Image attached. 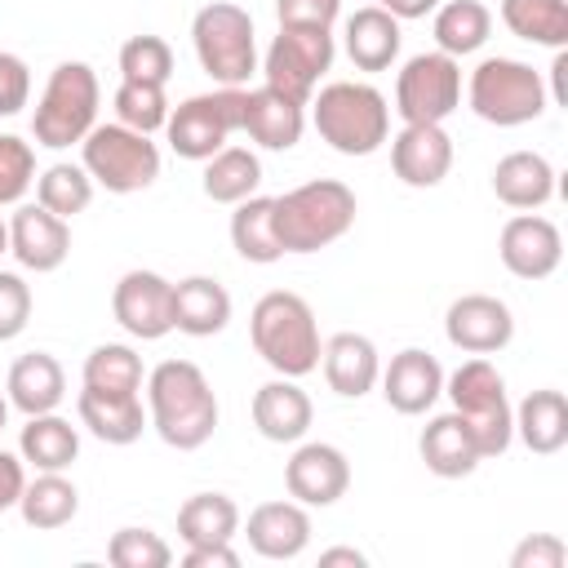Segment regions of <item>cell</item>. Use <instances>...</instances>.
Here are the masks:
<instances>
[{
  "label": "cell",
  "instance_id": "obj_1",
  "mask_svg": "<svg viewBox=\"0 0 568 568\" xmlns=\"http://www.w3.org/2000/svg\"><path fill=\"white\" fill-rule=\"evenodd\" d=\"M146 422L178 453L204 448L217 430V395H213L204 368L191 359L155 364L146 377Z\"/></svg>",
  "mask_w": 568,
  "mask_h": 568
},
{
  "label": "cell",
  "instance_id": "obj_2",
  "mask_svg": "<svg viewBox=\"0 0 568 568\" xmlns=\"http://www.w3.org/2000/svg\"><path fill=\"white\" fill-rule=\"evenodd\" d=\"M248 337H253V351L280 377H306L320 368L324 342H320L315 311L302 293H288V288L262 293L253 315H248Z\"/></svg>",
  "mask_w": 568,
  "mask_h": 568
},
{
  "label": "cell",
  "instance_id": "obj_3",
  "mask_svg": "<svg viewBox=\"0 0 568 568\" xmlns=\"http://www.w3.org/2000/svg\"><path fill=\"white\" fill-rule=\"evenodd\" d=\"M355 191L337 178L302 182L284 195H275V235L284 253H320L337 244L355 226Z\"/></svg>",
  "mask_w": 568,
  "mask_h": 568
},
{
  "label": "cell",
  "instance_id": "obj_4",
  "mask_svg": "<svg viewBox=\"0 0 568 568\" xmlns=\"http://www.w3.org/2000/svg\"><path fill=\"white\" fill-rule=\"evenodd\" d=\"M311 124L337 155H373L390 133V106L373 84L333 80L311 93Z\"/></svg>",
  "mask_w": 568,
  "mask_h": 568
},
{
  "label": "cell",
  "instance_id": "obj_5",
  "mask_svg": "<svg viewBox=\"0 0 568 568\" xmlns=\"http://www.w3.org/2000/svg\"><path fill=\"white\" fill-rule=\"evenodd\" d=\"M444 395L453 399V413L466 422L479 457H501L515 439V408L506 399V377L488 364V355H470L444 377Z\"/></svg>",
  "mask_w": 568,
  "mask_h": 568
},
{
  "label": "cell",
  "instance_id": "obj_6",
  "mask_svg": "<svg viewBox=\"0 0 568 568\" xmlns=\"http://www.w3.org/2000/svg\"><path fill=\"white\" fill-rule=\"evenodd\" d=\"M98 102H102V89H98V75L89 62H58L44 80V93L36 102V115H31V133L40 146H71V142H84V133L98 124Z\"/></svg>",
  "mask_w": 568,
  "mask_h": 568
},
{
  "label": "cell",
  "instance_id": "obj_7",
  "mask_svg": "<svg viewBox=\"0 0 568 568\" xmlns=\"http://www.w3.org/2000/svg\"><path fill=\"white\" fill-rule=\"evenodd\" d=\"M466 102L484 124L515 129L546 111V80L519 58H484L470 71Z\"/></svg>",
  "mask_w": 568,
  "mask_h": 568
},
{
  "label": "cell",
  "instance_id": "obj_8",
  "mask_svg": "<svg viewBox=\"0 0 568 568\" xmlns=\"http://www.w3.org/2000/svg\"><path fill=\"white\" fill-rule=\"evenodd\" d=\"M80 164L89 169L93 186H106L111 195H133L160 178V146L120 120L93 124L80 142Z\"/></svg>",
  "mask_w": 568,
  "mask_h": 568
},
{
  "label": "cell",
  "instance_id": "obj_9",
  "mask_svg": "<svg viewBox=\"0 0 568 568\" xmlns=\"http://www.w3.org/2000/svg\"><path fill=\"white\" fill-rule=\"evenodd\" d=\"M191 44H195L200 67L222 89H240L257 71L253 18H248V9H240L231 0H213L191 18Z\"/></svg>",
  "mask_w": 568,
  "mask_h": 568
},
{
  "label": "cell",
  "instance_id": "obj_10",
  "mask_svg": "<svg viewBox=\"0 0 568 568\" xmlns=\"http://www.w3.org/2000/svg\"><path fill=\"white\" fill-rule=\"evenodd\" d=\"M240 124H244V89H217V93H195L178 102L164 120V133L182 160L204 164L226 146L231 133H240Z\"/></svg>",
  "mask_w": 568,
  "mask_h": 568
},
{
  "label": "cell",
  "instance_id": "obj_11",
  "mask_svg": "<svg viewBox=\"0 0 568 568\" xmlns=\"http://www.w3.org/2000/svg\"><path fill=\"white\" fill-rule=\"evenodd\" d=\"M462 106V67L457 58L430 49L399 67L395 75V111L404 124H444Z\"/></svg>",
  "mask_w": 568,
  "mask_h": 568
},
{
  "label": "cell",
  "instance_id": "obj_12",
  "mask_svg": "<svg viewBox=\"0 0 568 568\" xmlns=\"http://www.w3.org/2000/svg\"><path fill=\"white\" fill-rule=\"evenodd\" d=\"M333 31L320 27H280V36L271 40L266 58H262V84H271L275 93L293 98V102H311L320 75L333 67Z\"/></svg>",
  "mask_w": 568,
  "mask_h": 568
},
{
  "label": "cell",
  "instance_id": "obj_13",
  "mask_svg": "<svg viewBox=\"0 0 568 568\" xmlns=\"http://www.w3.org/2000/svg\"><path fill=\"white\" fill-rule=\"evenodd\" d=\"M115 324L138 342H160L173 333V280L160 271H124L111 288Z\"/></svg>",
  "mask_w": 568,
  "mask_h": 568
},
{
  "label": "cell",
  "instance_id": "obj_14",
  "mask_svg": "<svg viewBox=\"0 0 568 568\" xmlns=\"http://www.w3.org/2000/svg\"><path fill=\"white\" fill-rule=\"evenodd\" d=\"M497 253H501V266L515 275V280H546L559 271L564 262V235L550 217L541 213H515L501 235H497Z\"/></svg>",
  "mask_w": 568,
  "mask_h": 568
},
{
  "label": "cell",
  "instance_id": "obj_15",
  "mask_svg": "<svg viewBox=\"0 0 568 568\" xmlns=\"http://www.w3.org/2000/svg\"><path fill=\"white\" fill-rule=\"evenodd\" d=\"M444 333L466 355H497L515 337V315L493 293H462L444 315Z\"/></svg>",
  "mask_w": 568,
  "mask_h": 568
},
{
  "label": "cell",
  "instance_id": "obj_16",
  "mask_svg": "<svg viewBox=\"0 0 568 568\" xmlns=\"http://www.w3.org/2000/svg\"><path fill=\"white\" fill-rule=\"evenodd\" d=\"M284 488L302 506H333L351 488V462L337 444H297V453L284 462Z\"/></svg>",
  "mask_w": 568,
  "mask_h": 568
},
{
  "label": "cell",
  "instance_id": "obj_17",
  "mask_svg": "<svg viewBox=\"0 0 568 568\" xmlns=\"http://www.w3.org/2000/svg\"><path fill=\"white\" fill-rule=\"evenodd\" d=\"M9 253L18 257V266L49 275L67 262L71 253V226L67 217L49 213L44 204H18L9 217Z\"/></svg>",
  "mask_w": 568,
  "mask_h": 568
},
{
  "label": "cell",
  "instance_id": "obj_18",
  "mask_svg": "<svg viewBox=\"0 0 568 568\" xmlns=\"http://www.w3.org/2000/svg\"><path fill=\"white\" fill-rule=\"evenodd\" d=\"M390 169L404 186L430 191L453 169V138L444 133V124H404L390 138Z\"/></svg>",
  "mask_w": 568,
  "mask_h": 568
},
{
  "label": "cell",
  "instance_id": "obj_19",
  "mask_svg": "<svg viewBox=\"0 0 568 568\" xmlns=\"http://www.w3.org/2000/svg\"><path fill=\"white\" fill-rule=\"evenodd\" d=\"M382 395L395 413L404 417H422L426 408H435V399L444 395V368L430 351L408 346L399 355H390V364L382 368Z\"/></svg>",
  "mask_w": 568,
  "mask_h": 568
},
{
  "label": "cell",
  "instance_id": "obj_20",
  "mask_svg": "<svg viewBox=\"0 0 568 568\" xmlns=\"http://www.w3.org/2000/svg\"><path fill=\"white\" fill-rule=\"evenodd\" d=\"M248 413H253L257 435L271 439V444H297L311 430V417H315L311 395L297 386V377H280V373H275V382L253 390Z\"/></svg>",
  "mask_w": 568,
  "mask_h": 568
},
{
  "label": "cell",
  "instance_id": "obj_21",
  "mask_svg": "<svg viewBox=\"0 0 568 568\" xmlns=\"http://www.w3.org/2000/svg\"><path fill=\"white\" fill-rule=\"evenodd\" d=\"M244 537L262 559H297L311 546V515L302 501H262L253 506Z\"/></svg>",
  "mask_w": 568,
  "mask_h": 568
},
{
  "label": "cell",
  "instance_id": "obj_22",
  "mask_svg": "<svg viewBox=\"0 0 568 568\" xmlns=\"http://www.w3.org/2000/svg\"><path fill=\"white\" fill-rule=\"evenodd\" d=\"M240 129L266 151H288L302 142L306 106L275 93L271 84H257V89H244V124Z\"/></svg>",
  "mask_w": 568,
  "mask_h": 568
},
{
  "label": "cell",
  "instance_id": "obj_23",
  "mask_svg": "<svg viewBox=\"0 0 568 568\" xmlns=\"http://www.w3.org/2000/svg\"><path fill=\"white\" fill-rule=\"evenodd\" d=\"M320 364H324V382L328 390H337L342 399H359L377 386L382 377V359H377V346L373 337L364 333H337L324 342L320 351Z\"/></svg>",
  "mask_w": 568,
  "mask_h": 568
},
{
  "label": "cell",
  "instance_id": "obj_24",
  "mask_svg": "<svg viewBox=\"0 0 568 568\" xmlns=\"http://www.w3.org/2000/svg\"><path fill=\"white\" fill-rule=\"evenodd\" d=\"M493 195L506 209H541L555 195V169L541 151H510L493 164Z\"/></svg>",
  "mask_w": 568,
  "mask_h": 568
},
{
  "label": "cell",
  "instance_id": "obj_25",
  "mask_svg": "<svg viewBox=\"0 0 568 568\" xmlns=\"http://www.w3.org/2000/svg\"><path fill=\"white\" fill-rule=\"evenodd\" d=\"M75 413H80V426H89L93 439L115 444V448L142 439V430H146L142 395H106V390L84 386L80 399H75Z\"/></svg>",
  "mask_w": 568,
  "mask_h": 568
},
{
  "label": "cell",
  "instance_id": "obj_26",
  "mask_svg": "<svg viewBox=\"0 0 568 568\" xmlns=\"http://www.w3.org/2000/svg\"><path fill=\"white\" fill-rule=\"evenodd\" d=\"M231 324V293L213 275H186L173 284V328L186 337H213Z\"/></svg>",
  "mask_w": 568,
  "mask_h": 568
},
{
  "label": "cell",
  "instance_id": "obj_27",
  "mask_svg": "<svg viewBox=\"0 0 568 568\" xmlns=\"http://www.w3.org/2000/svg\"><path fill=\"white\" fill-rule=\"evenodd\" d=\"M417 453H422L426 470L439 475V479H466L484 462L479 448H475V439H470V430H466V422L457 413L430 417L426 430H422V439H417Z\"/></svg>",
  "mask_w": 568,
  "mask_h": 568
},
{
  "label": "cell",
  "instance_id": "obj_28",
  "mask_svg": "<svg viewBox=\"0 0 568 568\" xmlns=\"http://www.w3.org/2000/svg\"><path fill=\"white\" fill-rule=\"evenodd\" d=\"M4 390H9V404L18 413H27V417L53 413L62 404V395H67V373L49 351H31V355L13 359Z\"/></svg>",
  "mask_w": 568,
  "mask_h": 568
},
{
  "label": "cell",
  "instance_id": "obj_29",
  "mask_svg": "<svg viewBox=\"0 0 568 568\" xmlns=\"http://www.w3.org/2000/svg\"><path fill=\"white\" fill-rule=\"evenodd\" d=\"M399 18L382 4H364L346 18V58L359 71H386L399 58Z\"/></svg>",
  "mask_w": 568,
  "mask_h": 568
},
{
  "label": "cell",
  "instance_id": "obj_30",
  "mask_svg": "<svg viewBox=\"0 0 568 568\" xmlns=\"http://www.w3.org/2000/svg\"><path fill=\"white\" fill-rule=\"evenodd\" d=\"M515 435L537 457L559 453L568 444V399H564V390H550V386L528 390L524 404L515 408Z\"/></svg>",
  "mask_w": 568,
  "mask_h": 568
},
{
  "label": "cell",
  "instance_id": "obj_31",
  "mask_svg": "<svg viewBox=\"0 0 568 568\" xmlns=\"http://www.w3.org/2000/svg\"><path fill=\"white\" fill-rule=\"evenodd\" d=\"M18 510H22L27 528L53 532V528H67L75 519L80 493H75V484L62 470H36V479H27V488L18 497Z\"/></svg>",
  "mask_w": 568,
  "mask_h": 568
},
{
  "label": "cell",
  "instance_id": "obj_32",
  "mask_svg": "<svg viewBox=\"0 0 568 568\" xmlns=\"http://www.w3.org/2000/svg\"><path fill=\"white\" fill-rule=\"evenodd\" d=\"M231 244L244 262L271 266L284 257L280 235H275V195H248L240 204H231Z\"/></svg>",
  "mask_w": 568,
  "mask_h": 568
},
{
  "label": "cell",
  "instance_id": "obj_33",
  "mask_svg": "<svg viewBox=\"0 0 568 568\" xmlns=\"http://www.w3.org/2000/svg\"><path fill=\"white\" fill-rule=\"evenodd\" d=\"M18 453L36 470H67L80 457V435L67 417H58V408L36 413V417H27V426L18 435Z\"/></svg>",
  "mask_w": 568,
  "mask_h": 568
},
{
  "label": "cell",
  "instance_id": "obj_34",
  "mask_svg": "<svg viewBox=\"0 0 568 568\" xmlns=\"http://www.w3.org/2000/svg\"><path fill=\"white\" fill-rule=\"evenodd\" d=\"M200 186H204V195L213 204H240V200L257 195V186H262V160L248 146H222L217 155L204 160Z\"/></svg>",
  "mask_w": 568,
  "mask_h": 568
},
{
  "label": "cell",
  "instance_id": "obj_35",
  "mask_svg": "<svg viewBox=\"0 0 568 568\" xmlns=\"http://www.w3.org/2000/svg\"><path fill=\"white\" fill-rule=\"evenodd\" d=\"M240 532V506L226 493H195L178 510V537L186 546L204 541H231Z\"/></svg>",
  "mask_w": 568,
  "mask_h": 568
},
{
  "label": "cell",
  "instance_id": "obj_36",
  "mask_svg": "<svg viewBox=\"0 0 568 568\" xmlns=\"http://www.w3.org/2000/svg\"><path fill=\"white\" fill-rule=\"evenodd\" d=\"M497 13L510 27V36H519L528 44H546V49L568 44V4L564 0H501Z\"/></svg>",
  "mask_w": 568,
  "mask_h": 568
},
{
  "label": "cell",
  "instance_id": "obj_37",
  "mask_svg": "<svg viewBox=\"0 0 568 568\" xmlns=\"http://www.w3.org/2000/svg\"><path fill=\"white\" fill-rule=\"evenodd\" d=\"M493 31V13L484 0H448L435 9V44L448 58L475 53Z\"/></svg>",
  "mask_w": 568,
  "mask_h": 568
},
{
  "label": "cell",
  "instance_id": "obj_38",
  "mask_svg": "<svg viewBox=\"0 0 568 568\" xmlns=\"http://www.w3.org/2000/svg\"><path fill=\"white\" fill-rule=\"evenodd\" d=\"M142 355L124 342H102L84 355V386L106 395H142Z\"/></svg>",
  "mask_w": 568,
  "mask_h": 568
},
{
  "label": "cell",
  "instance_id": "obj_39",
  "mask_svg": "<svg viewBox=\"0 0 568 568\" xmlns=\"http://www.w3.org/2000/svg\"><path fill=\"white\" fill-rule=\"evenodd\" d=\"M93 200V178L84 164H49L40 178H36V204H44L49 213L58 217H75L84 213Z\"/></svg>",
  "mask_w": 568,
  "mask_h": 568
},
{
  "label": "cell",
  "instance_id": "obj_40",
  "mask_svg": "<svg viewBox=\"0 0 568 568\" xmlns=\"http://www.w3.org/2000/svg\"><path fill=\"white\" fill-rule=\"evenodd\" d=\"M115 120L138 129V133H160L169 120V98L164 84H146V80H120L115 89Z\"/></svg>",
  "mask_w": 568,
  "mask_h": 568
},
{
  "label": "cell",
  "instance_id": "obj_41",
  "mask_svg": "<svg viewBox=\"0 0 568 568\" xmlns=\"http://www.w3.org/2000/svg\"><path fill=\"white\" fill-rule=\"evenodd\" d=\"M120 75L124 80H146V84H169L173 75V49L164 36H129L120 44Z\"/></svg>",
  "mask_w": 568,
  "mask_h": 568
},
{
  "label": "cell",
  "instance_id": "obj_42",
  "mask_svg": "<svg viewBox=\"0 0 568 568\" xmlns=\"http://www.w3.org/2000/svg\"><path fill=\"white\" fill-rule=\"evenodd\" d=\"M106 559L115 568H169L173 564V550L160 532L151 528H120L111 541H106Z\"/></svg>",
  "mask_w": 568,
  "mask_h": 568
},
{
  "label": "cell",
  "instance_id": "obj_43",
  "mask_svg": "<svg viewBox=\"0 0 568 568\" xmlns=\"http://www.w3.org/2000/svg\"><path fill=\"white\" fill-rule=\"evenodd\" d=\"M36 182V151L18 133H0V204H18Z\"/></svg>",
  "mask_w": 568,
  "mask_h": 568
},
{
  "label": "cell",
  "instance_id": "obj_44",
  "mask_svg": "<svg viewBox=\"0 0 568 568\" xmlns=\"http://www.w3.org/2000/svg\"><path fill=\"white\" fill-rule=\"evenodd\" d=\"M31 320V284L18 271H0V342H13Z\"/></svg>",
  "mask_w": 568,
  "mask_h": 568
},
{
  "label": "cell",
  "instance_id": "obj_45",
  "mask_svg": "<svg viewBox=\"0 0 568 568\" xmlns=\"http://www.w3.org/2000/svg\"><path fill=\"white\" fill-rule=\"evenodd\" d=\"M27 98H31V71H27V62L18 53L0 49V120L18 115L27 106Z\"/></svg>",
  "mask_w": 568,
  "mask_h": 568
},
{
  "label": "cell",
  "instance_id": "obj_46",
  "mask_svg": "<svg viewBox=\"0 0 568 568\" xmlns=\"http://www.w3.org/2000/svg\"><path fill=\"white\" fill-rule=\"evenodd\" d=\"M568 546L555 532H532L510 550V568H564Z\"/></svg>",
  "mask_w": 568,
  "mask_h": 568
},
{
  "label": "cell",
  "instance_id": "obj_47",
  "mask_svg": "<svg viewBox=\"0 0 568 568\" xmlns=\"http://www.w3.org/2000/svg\"><path fill=\"white\" fill-rule=\"evenodd\" d=\"M280 27H320L328 31L342 13V0H275Z\"/></svg>",
  "mask_w": 568,
  "mask_h": 568
},
{
  "label": "cell",
  "instance_id": "obj_48",
  "mask_svg": "<svg viewBox=\"0 0 568 568\" xmlns=\"http://www.w3.org/2000/svg\"><path fill=\"white\" fill-rule=\"evenodd\" d=\"M182 564L186 568H240V555L231 550V541H204V546H186Z\"/></svg>",
  "mask_w": 568,
  "mask_h": 568
},
{
  "label": "cell",
  "instance_id": "obj_49",
  "mask_svg": "<svg viewBox=\"0 0 568 568\" xmlns=\"http://www.w3.org/2000/svg\"><path fill=\"white\" fill-rule=\"evenodd\" d=\"M22 488H27V470H22V457H13V453H4V448H0V515L18 506Z\"/></svg>",
  "mask_w": 568,
  "mask_h": 568
},
{
  "label": "cell",
  "instance_id": "obj_50",
  "mask_svg": "<svg viewBox=\"0 0 568 568\" xmlns=\"http://www.w3.org/2000/svg\"><path fill=\"white\" fill-rule=\"evenodd\" d=\"M386 13H395L399 22H413V18H426L439 9V0H377Z\"/></svg>",
  "mask_w": 568,
  "mask_h": 568
},
{
  "label": "cell",
  "instance_id": "obj_51",
  "mask_svg": "<svg viewBox=\"0 0 568 568\" xmlns=\"http://www.w3.org/2000/svg\"><path fill=\"white\" fill-rule=\"evenodd\" d=\"M320 564H324V568H337V564L364 568L368 559H364V550H355V546H328V550H320Z\"/></svg>",
  "mask_w": 568,
  "mask_h": 568
},
{
  "label": "cell",
  "instance_id": "obj_52",
  "mask_svg": "<svg viewBox=\"0 0 568 568\" xmlns=\"http://www.w3.org/2000/svg\"><path fill=\"white\" fill-rule=\"evenodd\" d=\"M564 75H568V53H564V49H555V67H550V80H555V102H568V84H564Z\"/></svg>",
  "mask_w": 568,
  "mask_h": 568
},
{
  "label": "cell",
  "instance_id": "obj_53",
  "mask_svg": "<svg viewBox=\"0 0 568 568\" xmlns=\"http://www.w3.org/2000/svg\"><path fill=\"white\" fill-rule=\"evenodd\" d=\"M4 253H9V222L0 217V257H4Z\"/></svg>",
  "mask_w": 568,
  "mask_h": 568
},
{
  "label": "cell",
  "instance_id": "obj_54",
  "mask_svg": "<svg viewBox=\"0 0 568 568\" xmlns=\"http://www.w3.org/2000/svg\"><path fill=\"white\" fill-rule=\"evenodd\" d=\"M4 422H9V395H0V430H4Z\"/></svg>",
  "mask_w": 568,
  "mask_h": 568
}]
</instances>
